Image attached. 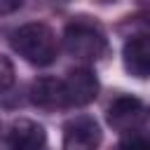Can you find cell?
Masks as SVG:
<instances>
[{
    "mask_svg": "<svg viewBox=\"0 0 150 150\" xmlns=\"http://www.w3.org/2000/svg\"><path fill=\"white\" fill-rule=\"evenodd\" d=\"M12 49L33 66H49L59 56V38L42 21H28L9 33Z\"/></svg>",
    "mask_w": 150,
    "mask_h": 150,
    "instance_id": "6da1fadb",
    "label": "cell"
},
{
    "mask_svg": "<svg viewBox=\"0 0 150 150\" xmlns=\"http://www.w3.org/2000/svg\"><path fill=\"white\" fill-rule=\"evenodd\" d=\"M63 49L80 61H98L110 52L105 30L89 16H75L63 28Z\"/></svg>",
    "mask_w": 150,
    "mask_h": 150,
    "instance_id": "7a4b0ae2",
    "label": "cell"
},
{
    "mask_svg": "<svg viewBox=\"0 0 150 150\" xmlns=\"http://www.w3.org/2000/svg\"><path fill=\"white\" fill-rule=\"evenodd\" d=\"M145 117H148V108L143 105L141 98H136L131 94L115 96L105 108V122L117 134H129L134 129H141Z\"/></svg>",
    "mask_w": 150,
    "mask_h": 150,
    "instance_id": "3957f363",
    "label": "cell"
},
{
    "mask_svg": "<svg viewBox=\"0 0 150 150\" xmlns=\"http://www.w3.org/2000/svg\"><path fill=\"white\" fill-rule=\"evenodd\" d=\"M63 80V91H66V103L68 108H82V105H89L96 96H98V77L94 75L91 68L87 66H77V68H70L66 73Z\"/></svg>",
    "mask_w": 150,
    "mask_h": 150,
    "instance_id": "277c9868",
    "label": "cell"
},
{
    "mask_svg": "<svg viewBox=\"0 0 150 150\" xmlns=\"http://www.w3.org/2000/svg\"><path fill=\"white\" fill-rule=\"evenodd\" d=\"M101 127L91 115H75L63 124V150H98Z\"/></svg>",
    "mask_w": 150,
    "mask_h": 150,
    "instance_id": "5b68a950",
    "label": "cell"
},
{
    "mask_svg": "<svg viewBox=\"0 0 150 150\" xmlns=\"http://www.w3.org/2000/svg\"><path fill=\"white\" fill-rule=\"evenodd\" d=\"M2 143H5V150H45L47 131L35 120L19 117L5 129Z\"/></svg>",
    "mask_w": 150,
    "mask_h": 150,
    "instance_id": "8992f818",
    "label": "cell"
},
{
    "mask_svg": "<svg viewBox=\"0 0 150 150\" xmlns=\"http://www.w3.org/2000/svg\"><path fill=\"white\" fill-rule=\"evenodd\" d=\"M122 63L131 77H150V30L131 33L122 47Z\"/></svg>",
    "mask_w": 150,
    "mask_h": 150,
    "instance_id": "52a82bcc",
    "label": "cell"
},
{
    "mask_svg": "<svg viewBox=\"0 0 150 150\" xmlns=\"http://www.w3.org/2000/svg\"><path fill=\"white\" fill-rule=\"evenodd\" d=\"M28 98L33 105L42 108V110H56V108H68L66 103V91H63V80L59 77H38L30 82L28 89Z\"/></svg>",
    "mask_w": 150,
    "mask_h": 150,
    "instance_id": "ba28073f",
    "label": "cell"
},
{
    "mask_svg": "<svg viewBox=\"0 0 150 150\" xmlns=\"http://www.w3.org/2000/svg\"><path fill=\"white\" fill-rule=\"evenodd\" d=\"M115 150H150V131L141 127L129 134H122Z\"/></svg>",
    "mask_w": 150,
    "mask_h": 150,
    "instance_id": "9c48e42d",
    "label": "cell"
},
{
    "mask_svg": "<svg viewBox=\"0 0 150 150\" xmlns=\"http://www.w3.org/2000/svg\"><path fill=\"white\" fill-rule=\"evenodd\" d=\"M12 82H14V66H12V61L7 56L0 54V91L9 89Z\"/></svg>",
    "mask_w": 150,
    "mask_h": 150,
    "instance_id": "30bf717a",
    "label": "cell"
},
{
    "mask_svg": "<svg viewBox=\"0 0 150 150\" xmlns=\"http://www.w3.org/2000/svg\"><path fill=\"white\" fill-rule=\"evenodd\" d=\"M16 9H21V2H0V14H12V12H16Z\"/></svg>",
    "mask_w": 150,
    "mask_h": 150,
    "instance_id": "8fae6325",
    "label": "cell"
}]
</instances>
